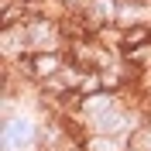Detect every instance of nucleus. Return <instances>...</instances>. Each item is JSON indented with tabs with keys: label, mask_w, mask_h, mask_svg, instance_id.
<instances>
[{
	"label": "nucleus",
	"mask_w": 151,
	"mask_h": 151,
	"mask_svg": "<svg viewBox=\"0 0 151 151\" xmlns=\"http://www.w3.org/2000/svg\"><path fill=\"white\" fill-rule=\"evenodd\" d=\"M144 45H151V24L144 21V24H131V28H124V35H120V55H131V52H137V48H144Z\"/></svg>",
	"instance_id": "2"
},
{
	"label": "nucleus",
	"mask_w": 151,
	"mask_h": 151,
	"mask_svg": "<svg viewBox=\"0 0 151 151\" xmlns=\"http://www.w3.org/2000/svg\"><path fill=\"white\" fill-rule=\"evenodd\" d=\"M65 69V55L62 52H31V83H45V79H55L58 72Z\"/></svg>",
	"instance_id": "1"
}]
</instances>
